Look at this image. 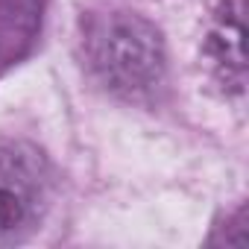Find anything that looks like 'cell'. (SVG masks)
Returning a JSON list of instances; mask_svg holds the SVG:
<instances>
[{
  "label": "cell",
  "mask_w": 249,
  "mask_h": 249,
  "mask_svg": "<svg viewBox=\"0 0 249 249\" xmlns=\"http://www.w3.org/2000/svg\"><path fill=\"white\" fill-rule=\"evenodd\" d=\"M85 56L100 82L123 97H144L164 79L159 30L129 12L94 15L85 27Z\"/></svg>",
  "instance_id": "6da1fadb"
},
{
  "label": "cell",
  "mask_w": 249,
  "mask_h": 249,
  "mask_svg": "<svg viewBox=\"0 0 249 249\" xmlns=\"http://www.w3.org/2000/svg\"><path fill=\"white\" fill-rule=\"evenodd\" d=\"M41 159L30 150H0V243L24 237L41 211Z\"/></svg>",
  "instance_id": "7a4b0ae2"
},
{
  "label": "cell",
  "mask_w": 249,
  "mask_h": 249,
  "mask_svg": "<svg viewBox=\"0 0 249 249\" xmlns=\"http://www.w3.org/2000/svg\"><path fill=\"white\" fill-rule=\"evenodd\" d=\"M44 0H0V68L18 62L36 41Z\"/></svg>",
  "instance_id": "3957f363"
}]
</instances>
